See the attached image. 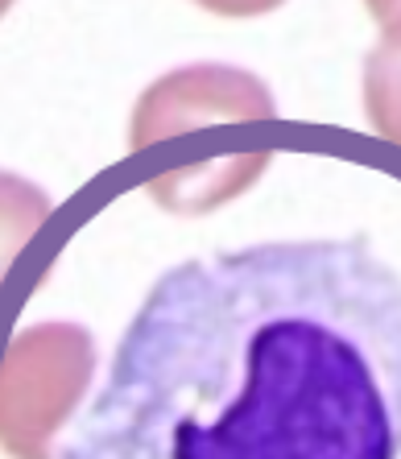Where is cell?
<instances>
[{
  "label": "cell",
  "mask_w": 401,
  "mask_h": 459,
  "mask_svg": "<svg viewBox=\"0 0 401 459\" xmlns=\"http://www.w3.org/2000/svg\"><path fill=\"white\" fill-rule=\"evenodd\" d=\"M277 120L269 87L240 66L195 63L153 79L141 91L128 120V150L145 153L153 145L207 125H265Z\"/></svg>",
  "instance_id": "3"
},
{
  "label": "cell",
  "mask_w": 401,
  "mask_h": 459,
  "mask_svg": "<svg viewBox=\"0 0 401 459\" xmlns=\"http://www.w3.org/2000/svg\"><path fill=\"white\" fill-rule=\"evenodd\" d=\"M364 117L377 137L401 145V22L364 58Z\"/></svg>",
  "instance_id": "4"
},
{
  "label": "cell",
  "mask_w": 401,
  "mask_h": 459,
  "mask_svg": "<svg viewBox=\"0 0 401 459\" xmlns=\"http://www.w3.org/2000/svg\"><path fill=\"white\" fill-rule=\"evenodd\" d=\"M401 278L369 236L166 269L58 459H397Z\"/></svg>",
  "instance_id": "1"
},
{
  "label": "cell",
  "mask_w": 401,
  "mask_h": 459,
  "mask_svg": "<svg viewBox=\"0 0 401 459\" xmlns=\"http://www.w3.org/2000/svg\"><path fill=\"white\" fill-rule=\"evenodd\" d=\"M50 215H54V199L38 182L0 170V286L9 278L13 261L22 256V248L33 236L42 232Z\"/></svg>",
  "instance_id": "5"
},
{
  "label": "cell",
  "mask_w": 401,
  "mask_h": 459,
  "mask_svg": "<svg viewBox=\"0 0 401 459\" xmlns=\"http://www.w3.org/2000/svg\"><path fill=\"white\" fill-rule=\"evenodd\" d=\"M364 9H369L372 22H380L385 30L401 22V0H364Z\"/></svg>",
  "instance_id": "7"
},
{
  "label": "cell",
  "mask_w": 401,
  "mask_h": 459,
  "mask_svg": "<svg viewBox=\"0 0 401 459\" xmlns=\"http://www.w3.org/2000/svg\"><path fill=\"white\" fill-rule=\"evenodd\" d=\"M195 4L215 17H228V22H244V17H265V13L282 9L285 0H195Z\"/></svg>",
  "instance_id": "6"
},
{
  "label": "cell",
  "mask_w": 401,
  "mask_h": 459,
  "mask_svg": "<svg viewBox=\"0 0 401 459\" xmlns=\"http://www.w3.org/2000/svg\"><path fill=\"white\" fill-rule=\"evenodd\" d=\"M95 335L83 323H33L0 352V455L58 459L54 438L95 377Z\"/></svg>",
  "instance_id": "2"
},
{
  "label": "cell",
  "mask_w": 401,
  "mask_h": 459,
  "mask_svg": "<svg viewBox=\"0 0 401 459\" xmlns=\"http://www.w3.org/2000/svg\"><path fill=\"white\" fill-rule=\"evenodd\" d=\"M13 4H17V0H0V17H4V13H9Z\"/></svg>",
  "instance_id": "8"
}]
</instances>
